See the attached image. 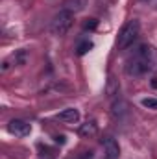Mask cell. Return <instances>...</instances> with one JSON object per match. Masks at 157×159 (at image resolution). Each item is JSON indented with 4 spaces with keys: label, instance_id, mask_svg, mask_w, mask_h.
I'll return each instance as SVG.
<instances>
[{
    "label": "cell",
    "instance_id": "12",
    "mask_svg": "<svg viewBox=\"0 0 157 159\" xmlns=\"http://www.w3.org/2000/svg\"><path fill=\"white\" fill-rule=\"evenodd\" d=\"M96 28V19H89V22H85V30H94Z\"/></svg>",
    "mask_w": 157,
    "mask_h": 159
},
{
    "label": "cell",
    "instance_id": "2",
    "mask_svg": "<svg viewBox=\"0 0 157 159\" xmlns=\"http://www.w3.org/2000/svg\"><path fill=\"white\" fill-rule=\"evenodd\" d=\"M139 32H141V22H139L137 19L128 20V22L122 26V30H120V34H118V37H117L118 50H126L128 46H131L133 41L139 37Z\"/></svg>",
    "mask_w": 157,
    "mask_h": 159
},
{
    "label": "cell",
    "instance_id": "6",
    "mask_svg": "<svg viewBox=\"0 0 157 159\" xmlns=\"http://www.w3.org/2000/svg\"><path fill=\"white\" fill-rule=\"evenodd\" d=\"M57 120L65 122V124H76L79 120V111L74 109V107H69V109H65V111H61L57 115Z\"/></svg>",
    "mask_w": 157,
    "mask_h": 159
},
{
    "label": "cell",
    "instance_id": "8",
    "mask_svg": "<svg viewBox=\"0 0 157 159\" xmlns=\"http://www.w3.org/2000/svg\"><path fill=\"white\" fill-rule=\"evenodd\" d=\"M96 131H98V126H96L94 120H89V122H85L79 128V135L81 137H92V135H96Z\"/></svg>",
    "mask_w": 157,
    "mask_h": 159
},
{
    "label": "cell",
    "instance_id": "3",
    "mask_svg": "<svg viewBox=\"0 0 157 159\" xmlns=\"http://www.w3.org/2000/svg\"><path fill=\"white\" fill-rule=\"evenodd\" d=\"M72 19H74V13H70L69 9H61V11L54 17L52 24H50V32H52L54 35H57V37L65 35V34L70 30V26H72Z\"/></svg>",
    "mask_w": 157,
    "mask_h": 159
},
{
    "label": "cell",
    "instance_id": "7",
    "mask_svg": "<svg viewBox=\"0 0 157 159\" xmlns=\"http://www.w3.org/2000/svg\"><path fill=\"white\" fill-rule=\"evenodd\" d=\"M87 6V0H63V9H69L70 13H79Z\"/></svg>",
    "mask_w": 157,
    "mask_h": 159
},
{
    "label": "cell",
    "instance_id": "11",
    "mask_svg": "<svg viewBox=\"0 0 157 159\" xmlns=\"http://www.w3.org/2000/svg\"><path fill=\"white\" fill-rule=\"evenodd\" d=\"M142 107L146 109H157V98H142Z\"/></svg>",
    "mask_w": 157,
    "mask_h": 159
},
{
    "label": "cell",
    "instance_id": "5",
    "mask_svg": "<svg viewBox=\"0 0 157 159\" xmlns=\"http://www.w3.org/2000/svg\"><path fill=\"white\" fill-rule=\"evenodd\" d=\"M102 148H104V159H118V156H120L118 143L113 137H104L102 139Z\"/></svg>",
    "mask_w": 157,
    "mask_h": 159
},
{
    "label": "cell",
    "instance_id": "1",
    "mask_svg": "<svg viewBox=\"0 0 157 159\" xmlns=\"http://www.w3.org/2000/svg\"><path fill=\"white\" fill-rule=\"evenodd\" d=\"M155 67V52L148 44H139L133 56L126 63V72L129 76H142Z\"/></svg>",
    "mask_w": 157,
    "mask_h": 159
},
{
    "label": "cell",
    "instance_id": "9",
    "mask_svg": "<svg viewBox=\"0 0 157 159\" xmlns=\"http://www.w3.org/2000/svg\"><path fill=\"white\" fill-rule=\"evenodd\" d=\"M39 159H56L57 154H56V148H50L46 144H39Z\"/></svg>",
    "mask_w": 157,
    "mask_h": 159
},
{
    "label": "cell",
    "instance_id": "13",
    "mask_svg": "<svg viewBox=\"0 0 157 159\" xmlns=\"http://www.w3.org/2000/svg\"><path fill=\"white\" fill-rule=\"evenodd\" d=\"M56 141H57V143H61V144H63V143H65V137H56Z\"/></svg>",
    "mask_w": 157,
    "mask_h": 159
},
{
    "label": "cell",
    "instance_id": "10",
    "mask_svg": "<svg viewBox=\"0 0 157 159\" xmlns=\"http://www.w3.org/2000/svg\"><path fill=\"white\" fill-rule=\"evenodd\" d=\"M91 48H92V43H91V41H81L78 44V48H76V52H78V56H83V54H87Z\"/></svg>",
    "mask_w": 157,
    "mask_h": 159
},
{
    "label": "cell",
    "instance_id": "4",
    "mask_svg": "<svg viewBox=\"0 0 157 159\" xmlns=\"http://www.w3.org/2000/svg\"><path fill=\"white\" fill-rule=\"evenodd\" d=\"M7 131L15 137H28L32 133V126L26 122V120H20V119H15L7 124Z\"/></svg>",
    "mask_w": 157,
    "mask_h": 159
}]
</instances>
